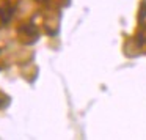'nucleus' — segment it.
<instances>
[{
  "label": "nucleus",
  "instance_id": "nucleus-1",
  "mask_svg": "<svg viewBox=\"0 0 146 140\" xmlns=\"http://www.w3.org/2000/svg\"><path fill=\"white\" fill-rule=\"evenodd\" d=\"M19 35L24 39V43H33L38 38V30L33 24H25L19 29Z\"/></svg>",
  "mask_w": 146,
  "mask_h": 140
},
{
  "label": "nucleus",
  "instance_id": "nucleus-2",
  "mask_svg": "<svg viewBox=\"0 0 146 140\" xmlns=\"http://www.w3.org/2000/svg\"><path fill=\"white\" fill-rule=\"evenodd\" d=\"M8 102H10V98H8L7 95H3V93L0 91V109H3L8 105Z\"/></svg>",
  "mask_w": 146,
  "mask_h": 140
}]
</instances>
